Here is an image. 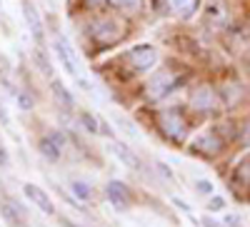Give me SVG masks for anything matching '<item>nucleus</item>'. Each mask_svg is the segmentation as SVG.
Returning <instances> with one entry per match:
<instances>
[{"label":"nucleus","mask_w":250,"mask_h":227,"mask_svg":"<svg viewBox=\"0 0 250 227\" xmlns=\"http://www.w3.org/2000/svg\"><path fill=\"white\" fill-rule=\"evenodd\" d=\"M158 128L163 130V135L168 137V140H173V142H178V145H180V142L185 140V135H188V117L178 108L163 110L158 115Z\"/></svg>","instance_id":"nucleus-1"},{"label":"nucleus","mask_w":250,"mask_h":227,"mask_svg":"<svg viewBox=\"0 0 250 227\" xmlns=\"http://www.w3.org/2000/svg\"><path fill=\"white\" fill-rule=\"evenodd\" d=\"M90 38L103 48L115 45L118 40L123 38V25L118 23L115 18H100V20H95V23L90 25Z\"/></svg>","instance_id":"nucleus-2"},{"label":"nucleus","mask_w":250,"mask_h":227,"mask_svg":"<svg viewBox=\"0 0 250 227\" xmlns=\"http://www.w3.org/2000/svg\"><path fill=\"white\" fill-rule=\"evenodd\" d=\"M55 55L60 57V63H62V68H65V73L78 82V85H80L83 90H90L88 80L83 77V73H80V68H78V60H75V55H73L70 45L65 43V38H55Z\"/></svg>","instance_id":"nucleus-3"},{"label":"nucleus","mask_w":250,"mask_h":227,"mask_svg":"<svg viewBox=\"0 0 250 227\" xmlns=\"http://www.w3.org/2000/svg\"><path fill=\"white\" fill-rule=\"evenodd\" d=\"M125 60H128L138 73H145L158 63V50L153 45H135L125 53Z\"/></svg>","instance_id":"nucleus-4"},{"label":"nucleus","mask_w":250,"mask_h":227,"mask_svg":"<svg viewBox=\"0 0 250 227\" xmlns=\"http://www.w3.org/2000/svg\"><path fill=\"white\" fill-rule=\"evenodd\" d=\"M175 82L178 80H175L173 73H158V75L150 77L148 90H145V97H148V100H160L163 95H168L175 88Z\"/></svg>","instance_id":"nucleus-5"},{"label":"nucleus","mask_w":250,"mask_h":227,"mask_svg":"<svg viewBox=\"0 0 250 227\" xmlns=\"http://www.w3.org/2000/svg\"><path fill=\"white\" fill-rule=\"evenodd\" d=\"M193 148H195L198 152H203V155H218V152L223 150V140H220V135H218L215 130H210V132H203V135L193 142Z\"/></svg>","instance_id":"nucleus-6"},{"label":"nucleus","mask_w":250,"mask_h":227,"mask_svg":"<svg viewBox=\"0 0 250 227\" xmlns=\"http://www.w3.org/2000/svg\"><path fill=\"white\" fill-rule=\"evenodd\" d=\"M23 192H25V197L35 205V208L40 210V212H45V215H53L55 212V208H53V202H50V197L43 192V190H40L38 188V185H25V188H23Z\"/></svg>","instance_id":"nucleus-7"},{"label":"nucleus","mask_w":250,"mask_h":227,"mask_svg":"<svg viewBox=\"0 0 250 227\" xmlns=\"http://www.w3.org/2000/svg\"><path fill=\"white\" fill-rule=\"evenodd\" d=\"M190 105L198 108V110H218V97L210 88H198L193 95H190Z\"/></svg>","instance_id":"nucleus-8"},{"label":"nucleus","mask_w":250,"mask_h":227,"mask_svg":"<svg viewBox=\"0 0 250 227\" xmlns=\"http://www.w3.org/2000/svg\"><path fill=\"white\" fill-rule=\"evenodd\" d=\"M105 195H108V200L115 205L118 210H125V208H128V202H130V192H128V188H125L123 182H118V180L108 182Z\"/></svg>","instance_id":"nucleus-9"},{"label":"nucleus","mask_w":250,"mask_h":227,"mask_svg":"<svg viewBox=\"0 0 250 227\" xmlns=\"http://www.w3.org/2000/svg\"><path fill=\"white\" fill-rule=\"evenodd\" d=\"M62 148H65V140H62V135H58V132H50L48 137L40 140V152H43L48 160H58Z\"/></svg>","instance_id":"nucleus-10"},{"label":"nucleus","mask_w":250,"mask_h":227,"mask_svg":"<svg viewBox=\"0 0 250 227\" xmlns=\"http://www.w3.org/2000/svg\"><path fill=\"white\" fill-rule=\"evenodd\" d=\"M23 15H25V23H28V28H30L33 38L38 40V43H43V20H40V15H38L35 5L23 3Z\"/></svg>","instance_id":"nucleus-11"},{"label":"nucleus","mask_w":250,"mask_h":227,"mask_svg":"<svg viewBox=\"0 0 250 227\" xmlns=\"http://www.w3.org/2000/svg\"><path fill=\"white\" fill-rule=\"evenodd\" d=\"M110 150L118 155V160L120 162H125V165H128V168H133V170H143V162H140V157L130 150V148H125L123 145V142H110Z\"/></svg>","instance_id":"nucleus-12"},{"label":"nucleus","mask_w":250,"mask_h":227,"mask_svg":"<svg viewBox=\"0 0 250 227\" xmlns=\"http://www.w3.org/2000/svg\"><path fill=\"white\" fill-rule=\"evenodd\" d=\"M198 3H200V0H168V8H170L173 15L185 20V18H190L198 10Z\"/></svg>","instance_id":"nucleus-13"},{"label":"nucleus","mask_w":250,"mask_h":227,"mask_svg":"<svg viewBox=\"0 0 250 227\" xmlns=\"http://www.w3.org/2000/svg\"><path fill=\"white\" fill-rule=\"evenodd\" d=\"M53 95H55V102H58V108H62V110H73L75 100H73V95L68 93V88L62 85L60 80H53Z\"/></svg>","instance_id":"nucleus-14"},{"label":"nucleus","mask_w":250,"mask_h":227,"mask_svg":"<svg viewBox=\"0 0 250 227\" xmlns=\"http://www.w3.org/2000/svg\"><path fill=\"white\" fill-rule=\"evenodd\" d=\"M0 212H3V217H5V222L10 225V227H23V215H20V210H18V205H3L0 208Z\"/></svg>","instance_id":"nucleus-15"},{"label":"nucleus","mask_w":250,"mask_h":227,"mask_svg":"<svg viewBox=\"0 0 250 227\" xmlns=\"http://www.w3.org/2000/svg\"><path fill=\"white\" fill-rule=\"evenodd\" d=\"M70 190H73L80 200H90V197H93V188H90L88 182H83V180H73V182H70Z\"/></svg>","instance_id":"nucleus-16"},{"label":"nucleus","mask_w":250,"mask_h":227,"mask_svg":"<svg viewBox=\"0 0 250 227\" xmlns=\"http://www.w3.org/2000/svg\"><path fill=\"white\" fill-rule=\"evenodd\" d=\"M80 122H83V128H85L88 132H93V135L100 132V122H98L90 113H80Z\"/></svg>","instance_id":"nucleus-17"},{"label":"nucleus","mask_w":250,"mask_h":227,"mask_svg":"<svg viewBox=\"0 0 250 227\" xmlns=\"http://www.w3.org/2000/svg\"><path fill=\"white\" fill-rule=\"evenodd\" d=\"M118 8H123L125 13H138L143 8V0H113Z\"/></svg>","instance_id":"nucleus-18"},{"label":"nucleus","mask_w":250,"mask_h":227,"mask_svg":"<svg viewBox=\"0 0 250 227\" xmlns=\"http://www.w3.org/2000/svg\"><path fill=\"white\" fill-rule=\"evenodd\" d=\"M208 18H210V20L225 18V8H223V3H218V0H215L213 5H208Z\"/></svg>","instance_id":"nucleus-19"},{"label":"nucleus","mask_w":250,"mask_h":227,"mask_svg":"<svg viewBox=\"0 0 250 227\" xmlns=\"http://www.w3.org/2000/svg\"><path fill=\"white\" fill-rule=\"evenodd\" d=\"M15 100H18V105H20V110H30L33 108V97L28 95V93H15Z\"/></svg>","instance_id":"nucleus-20"},{"label":"nucleus","mask_w":250,"mask_h":227,"mask_svg":"<svg viewBox=\"0 0 250 227\" xmlns=\"http://www.w3.org/2000/svg\"><path fill=\"white\" fill-rule=\"evenodd\" d=\"M195 190L200 195H213V182H208V180H198L195 182Z\"/></svg>","instance_id":"nucleus-21"},{"label":"nucleus","mask_w":250,"mask_h":227,"mask_svg":"<svg viewBox=\"0 0 250 227\" xmlns=\"http://www.w3.org/2000/svg\"><path fill=\"white\" fill-rule=\"evenodd\" d=\"M225 208V200L223 197H213L210 202H208V210H210V212H220Z\"/></svg>","instance_id":"nucleus-22"},{"label":"nucleus","mask_w":250,"mask_h":227,"mask_svg":"<svg viewBox=\"0 0 250 227\" xmlns=\"http://www.w3.org/2000/svg\"><path fill=\"white\" fill-rule=\"evenodd\" d=\"M0 125H3V128H10V117H8V113L3 110V105H0Z\"/></svg>","instance_id":"nucleus-23"},{"label":"nucleus","mask_w":250,"mask_h":227,"mask_svg":"<svg viewBox=\"0 0 250 227\" xmlns=\"http://www.w3.org/2000/svg\"><path fill=\"white\" fill-rule=\"evenodd\" d=\"M203 225H205V227H220V225H218V222H213V220H203Z\"/></svg>","instance_id":"nucleus-24"},{"label":"nucleus","mask_w":250,"mask_h":227,"mask_svg":"<svg viewBox=\"0 0 250 227\" xmlns=\"http://www.w3.org/2000/svg\"><path fill=\"white\" fill-rule=\"evenodd\" d=\"M93 3H110V0H93Z\"/></svg>","instance_id":"nucleus-25"}]
</instances>
